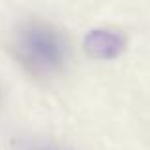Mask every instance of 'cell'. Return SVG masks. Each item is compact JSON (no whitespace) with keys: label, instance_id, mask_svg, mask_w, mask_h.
<instances>
[{"label":"cell","instance_id":"cell-2","mask_svg":"<svg viewBox=\"0 0 150 150\" xmlns=\"http://www.w3.org/2000/svg\"><path fill=\"white\" fill-rule=\"evenodd\" d=\"M84 50L95 59H114L125 50V38L110 29H93L84 38Z\"/></svg>","mask_w":150,"mask_h":150},{"label":"cell","instance_id":"cell-1","mask_svg":"<svg viewBox=\"0 0 150 150\" xmlns=\"http://www.w3.org/2000/svg\"><path fill=\"white\" fill-rule=\"evenodd\" d=\"M15 50L21 63L36 74L57 72L69 57V46L61 33L42 21H29L19 27Z\"/></svg>","mask_w":150,"mask_h":150}]
</instances>
